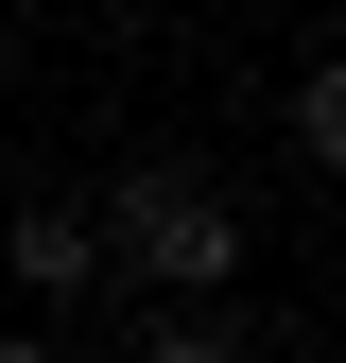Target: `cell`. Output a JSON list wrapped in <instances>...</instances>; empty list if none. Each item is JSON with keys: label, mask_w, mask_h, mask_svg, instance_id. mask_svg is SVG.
<instances>
[{"label": "cell", "mask_w": 346, "mask_h": 363, "mask_svg": "<svg viewBox=\"0 0 346 363\" xmlns=\"http://www.w3.org/2000/svg\"><path fill=\"white\" fill-rule=\"evenodd\" d=\"M104 259L156 277V294H225V277H242V208L208 191L191 156H139V173L104 191Z\"/></svg>", "instance_id": "6da1fadb"}, {"label": "cell", "mask_w": 346, "mask_h": 363, "mask_svg": "<svg viewBox=\"0 0 346 363\" xmlns=\"http://www.w3.org/2000/svg\"><path fill=\"white\" fill-rule=\"evenodd\" d=\"M104 277V225L86 208H18V294H86Z\"/></svg>", "instance_id": "7a4b0ae2"}, {"label": "cell", "mask_w": 346, "mask_h": 363, "mask_svg": "<svg viewBox=\"0 0 346 363\" xmlns=\"http://www.w3.org/2000/svg\"><path fill=\"white\" fill-rule=\"evenodd\" d=\"M294 156H312V173H346V86H329V69L294 86Z\"/></svg>", "instance_id": "3957f363"}, {"label": "cell", "mask_w": 346, "mask_h": 363, "mask_svg": "<svg viewBox=\"0 0 346 363\" xmlns=\"http://www.w3.org/2000/svg\"><path fill=\"white\" fill-rule=\"evenodd\" d=\"M139 363H242V346H225V329H156Z\"/></svg>", "instance_id": "277c9868"}, {"label": "cell", "mask_w": 346, "mask_h": 363, "mask_svg": "<svg viewBox=\"0 0 346 363\" xmlns=\"http://www.w3.org/2000/svg\"><path fill=\"white\" fill-rule=\"evenodd\" d=\"M0 363H52V346H35V329H0Z\"/></svg>", "instance_id": "5b68a950"}]
</instances>
